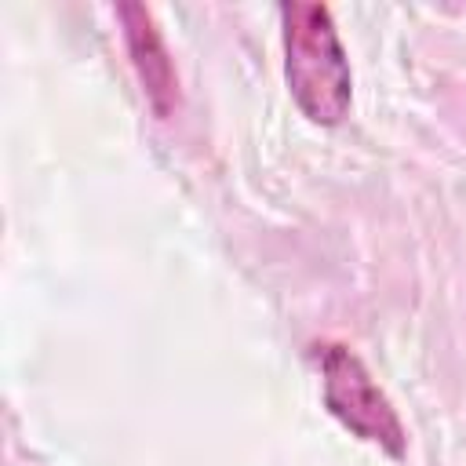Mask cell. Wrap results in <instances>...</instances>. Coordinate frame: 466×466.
<instances>
[{
	"label": "cell",
	"instance_id": "cell-1",
	"mask_svg": "<svg viewBox=\"0 0 466 466\" xmlns=\"http://www.w3.org/2000/svg\"><path fill=\"white\" fill-rule=\"evenodd\" d=\"M284 29V80L309 124L335 127L353 102V73L339 40L335 18L324 4H280Z\"/></svg>",
	"mask_w": 466,
	"mask_h": 466
},
{
	"label": "cell",
	"instance_id": "cell-2",
	"mask_svg": "<svg viewBox=\"0 0 466 466\" xmlns=\"http://www.w3.org/2000/svg\"><path fill=\"white\" fill-rule=\"evenodd\" d=\"M317 364H320V393L324 408L360 441L375 444L390 459H400L408 451V433L390 404V397L379 390L364 360L342 346V342H324L317 346Z\"/></svg>",
	"mask_w": 466,
	"mask_h": 466
},
{
	"label": "cell",
	"instance_id": "cell-3",
	"mask_svg": "<svg viewBox=\"0 0 466 466\" xmlns=\"http://www.w3.org/2000/svg\"><path fill=\"white\" fill-rule=\"evenodd\" d=\"M120 25H124V44L131 55V66L142 80V91L153 106L157 116H171L175 102H178V76L171 66V55L164 47V36L149 15V7L142 4H120L116 7Z\"/></svg>",
	"mask_w": 466,
	"mask_h": 466
}]
</instances>
